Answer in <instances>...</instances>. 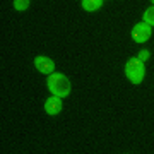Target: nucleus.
<instances>
[{"label": "nucleus", "instance_id": "f257e3e1", "mask_svg": "<svg viewBox=\"0 0 154 154\" xmlns=\"http://www.w3.org/2000/svg\"><path fill=\"white\" fill-rule=\"evenodd\" d=\"M46 86H48L50 93L55 94V96H60V98H67L70 94V82L63 74H50Z\"/></svg>", "mask_w": 154, "mask_h": 154}, {"label": "nucleus", "instance_id": "f03ea898", "mask_svg": "<svg viewBox=\"0 0 154 154\" xmlns=\"http://www.w3.org/2000/svg\"><path fill=\"white\" fill-rule=\"evenodd\" d=\"M125 75L127 79L132 84H140L142 82L144 75H146V67H144V62L139 60L137 57L134 58H128L125 63Z\"/></svg>", "mask_w": 154, "mask_h": 154}, {"label": "nucleus", "instance_id": "7ed1b4c3", "mask_svg": "<svg viewBox=\"0 0 154 154\" xmlns=\"http://www.w3.org/2000/svg\"><path fill=\"white\" fill-rule=\"evenodd\" d=\"M152 34V26H149L147 22H137L132 29V39L135 43H146Z\"/></svg>", "mask_w": 154, "mask_h": 154}, {"label": "nucleus", "instance_id": "20e7f679", "mask_svg": "<svg viewBox=\"0 0 154 154\" xmlns=\"http://www.w3.org/2000/svg\"><path fill=\"white\" fill-rule=\"evenodd\" d=\"M34 65L41 74H53V69H55V63L51 58L48 57H36L34 58Z\"/></svg>", "mask_w": 154, "mask_h": 154}, {"label": "nucleus", "instance_id": "39448f33", "mask_svg": "<svg viewBox=\"0 0 154 154\" xmlns=\"http://www.w3.org/2000/svg\"><path fill=\"white\" fill-rule=\"evenodd\" d=\"M45 111L48 113V115H58L62 111V99L60 96H51L45 101Z\"/></svg>", "mask_w": 154, "mask_h": 154}, {"label": "nucleus", "instance_id": "423d86ee", "mask_svg": "<svg viewBox=\"0 0 154 154\" xmlns=\"http://www.w3.org/2000/svg\"><path fill=\"white\" fill-rule=\"evenodd\" d=\"M101 5H103V0H82V9L88 12L98 11Z\"/></svg>", "mask_w": 154, "mask_h": 154}, {"label": "nucleus", "instance_id": "0eeeda50", "mask_svg": "<svg viewBox=\"0 0 154 154\" xmlns=\"http://www.w3.org/2000/svg\"><path fill=\"white\" fill-rule=\"evenodd\" d=\"M144 22H147L149 26H154V5L144 12Z\"/></svg>", "mask_w": 154, "mask_h": 154}, {"label": "nucleus", "instance_id": "6e6552de", "mask_svg": "<svg viewBox=\"0 0 154 154\" xmlns=\"http://www.w3.org/2000/svg\"><path fill=\"white\" fill-rule=\"evenodd\" d=\"M14 7L17 11H26L29 7V0H14Z\"/></svg>", "mask_w": 154, "mask_h": 154}, {"label": "nucleus", "instance_id": "1a4fd4ad", "mask_svg": "<svg viewBox=\"0 0 154 154\" xmlns=\"http://www.w3.org/2000/svg\"><path fill=\"white\" fill-rule=\"evenodd\" d=\"M137 58H139V60H142V62H146L149 58V50H142V51L137 55Z\"/></svg>", "mask_w": 154, "mask_h": 154}, {"label": "nucleus", "instance_id": "9d476101", "mask_svg": "<svg viewBox=\"0 0 154 154\" xmlns=\"http://www.w3.org/2000/svg\"><path fill=\"white\" fill-rule=\"evenodd\" d=\"M151 2H152V5H154V0H151Z\"/></svg>", "mask_w": 154, "mask_h": 154}]
</instances>
